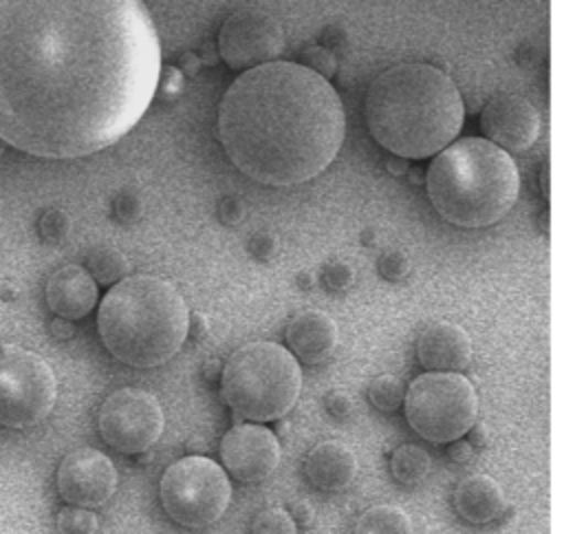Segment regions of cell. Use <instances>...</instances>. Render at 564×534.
I'll return each mask as SVG.
<instances>
[{
    "label": "cell",
    "mask_w": 564,
    "mask_h": 534,
    "mask_svg": "<svg viewBox=\"0 0 564 534\" xmlns=\"http://www.w3.org/2000/svg\"><path fill=\"white\" fill-rule=\"evenodd\" d=\"M117 490V470L97 448H77L57 466V492L68 505L99 508Z\"/></svg>",
    "instance_id": "13"
},
{
    "label": "cell",
    "mask_w": 564,
    "mask_h": 534,
    "mask_svg": "<svg viewBox=\"0 0 564 534\" xmlns=\"http://www.w3.org/2000/svg\"><path fill=\"white\" fill-rule=\"evenodd\" d=\"M70 229V218L62 210H48L40 218V234L48 243H59Z\"/></svg>",
    "instance_id": "26"
},
{
    "label": "cell",
    "mask_w": 564,
    "mask_h": 534,
    "mask_svg": "<svg viewBox=\"0 0 564 534\" xmlns=\"http://www.w3.org/2000/svg\"><path fill=\"white\" fill-rule=\"evenodd\" d=\"M117 216L121 221H134L139 216V203L134 199H121L117 203Z\"/></svg>",
    "instance_id": "34"
},
{
    "label": "cell",
    "mask_w": 564,
    "mask_h": 534,
    "mask_svg": "<svg viewBox=\"0 0 564 534\" xmlns=\"http://www.w3.org/2000/svg\"><path fill=\"white\" fill-rule=\"evenodd\" d=\"M284 338L295 360H302L306 364H322L333 355L339 331L328 313L306 309L291 318Z\"/></svg>",
    "instance_id": "17"
},
{
    "label": "cell",
    "mask_w": 564,
    "mask_h": 534,
    "mask_svg": "<svg viewBox=\"0 0 564 534\" xmlns=\"http://www.w3.org/2000/svg\"><path fill=\"white\" fill-rule=\"evenodd\" d=\"M364 115L381 148L405 159H425L456 139L465 110L456 84L441 68L410 62L375 77Z\"/></svg>",
    "instance_id": "3"
},
{
    "label": "cell",
    "mask_w": 564,
    "mask_h": 534,
    "mask_svg": "<svg viewBox=\"0 0 564 534\" xmlns=\"http://www.w3.org/2000/svg\"><path fill=\"white\" fill-rule=\"evenodd\" d=\"M187 324L189 311L178 289L148 274L115 282L97 311L104 346L132 369H154L172 360L187 338Z\"/></svg>",
    "instance_id": "4"
},
{
    "label": "cell",
    "mask_w": 564,
    "mask_h": 534,
    "mask_svg": "<svg viewBox=\"0 0 564 534\" xmlns=\"http://www.w3.org/2000/svg\"><path fill=\"white\" fill-rule=\"evenodd\" d=\"M86 271L97 285H115L128 274L126 256L112 245H95L86 254Z\"/></svg>",
    "instance_id": "22"
},
{
    "label": "cell",
    "mask_w": 564,
    "mask_h": 534,
    "mask_svg": "<svg viewBox=\"0 0 564 534\" xmlns=\"http://www.w3.org/2000/svg\"><path fill=\"white\" fill-rule=\"evenodd\" d=\"M251 534H297V525L284 508H267L253 516Z\"/></svg>",
    "instance_id": "25"
},
{
    "label": "cell",
    "mask_w": 564,
    "mask_h": 534,
    "mask_svg": "<svg viewBox=\"0 0 564 534\" xmlns=\"http://www.w3.org/2000/svg\"><path fill=\"white\" fill-rule=\"evenodd\" d=\"M165 514L189 530L209 527L231 503V483L223 466L203 455H187L165 468L159 481Z\"/></svg>",
    "instance_id": "8"
},
{
    "label": "cell",
    "mask_w": 564,
    "mask_h": 534,
    "mask_svg": "<svg viewBox=\"0 0 564 534\" xmlns=\"http://www.w3.org/2000/svg\"><path fill=\"white\" fill-rule=\"evenodd\" d=\"M454 508L471 525H487L502 516L507 503L498 481L489 474H469L454 490Z\"/></svg>",
    "instance_id": "19"
},
{
    "label": "cell",
    "mask_w": 564,
    "mask_h": 534,
    "mask_svg": "<svg viewBox=\"0 0 564 534\" xmlns=\"http://www.w3.org/2000/svg\"><path fill=\"white\" fill-rule=\"evenodd\" d=\"M471 452H474V448L469 446V441H467V439L458 437V439L449 441L447 455H449V459H452V461H456V463H465V461H469Z\"/></svg>",
    "instance_id": "33"
},
{
    "label": "cell",
    "mask_w": 564,
    "mask_h": 534,
    "mask_svg": "<svg viewBox=\"0 0 564 534\" xmlns=\"http://www.w3.org/2000/svg\"><path fill=\"white\" fill-rule=\"evenodd\" d=\"M410 263L401 252H388L379 258V274L388 280H401L408 276Z\"/></svg>",
    "instance_id": "28"
},
{
    "label": "cell",
    "mask_w": 564,
    "mask_h": 534,
    "mask_svg": "<svg viewBox=\"0 0 564 534\" xmlns=\"http://www.w3.org/2000/svg\"><path fill=\"white\" fill-rule=\"evenodd\" d=\"M55 525L59 534H95L99 527V521H97V514L88 508L66 505L57 512Z\"/></svg>",
    "instance_id": "24"
},
{
    "label": "cell",
    "mask_w": 564,
    "mask_h": 534,
    "mask_svg": "<svg viewBox=\"0 0 564 534\" xmlns=\"http://www.w3.org/2000/svg\"><path fill=\"white\" fill-rule=\"evenodd\" d=\"M304 472L315 488L324 492H339L357 477V457L346 444L326 439L308 450Z\"/></svg>",
    "instance_id": "18"
},
{
    "label": "cell",
    "mask_w": 564,
    "mask_h": 534,
    "mask_svg": "<svg viewBox=\"0 0 564 534\" xmlns=\"http://www.w3.org/2000/svg\"><path fill=\"white\" fill-rule=\"evenodd\" d=\"M430 455L416 444H403L390 455V472L403 485H416L430 474Z\"/></svg>",
    "instance_id": "21"
},
{
    "label": "cell",
    "mask_w": 564,
    "mask_h": 534,
    "mask_svg": "<svg viewBox=\"0 0 564 534\" xmlns=\"http://www.w3.org/2000/svg\"><path fill=\"white\" fill-rule=\"evenodd\" d=\"M344 128L337 90L295 62L247 68L218 106V137L231 163L275 188L324 172L341 148Z\"/></svg>",
    "instance_id": "2"
},
{
    "label": "cell",
    "mask_w": 564,
    "mask_h": 534,
    "mask_svg": "<svg viewBox=\"0 0 564 534\" xmlns=\"http://www.w3.org/2000/svg\"><path fill=\"white\" fill-rule=\"evenodd\" d=\"M352 278H355L352 269H350L346 263H339V260L326 265V267H324V276H322L324 285H326L330 291H344V289H348L350 282H352Z\"/></svg>",
    "instance_id": "27"
},
{
    "label": "cell",
    "mask_w": 564,
    "mask_h": 534,
    "mask_svg": "<svg viewBox=\"0 0 564 534\" xmlns=\"http://www.w3.org/2000/svg\"><path fill=\"white\" fill-rule=\"evenodd\" d=\"M403 395H405L403 382L390 373L377 375L368 386V399L381 413L399 410L403 406Z\"/></svg>",
    "instance_id": "23"
},
{
    "label": "cell",
    "mask_w": 564,
    "mask_h": 534,
    "mask_svg": "<svg viewBox=\"0 0 564 534\" xmlns=\"http://www.w3.org/2000/svg\"><path fill=\"white\" fill-rule=\"evenodd\" d=\"M55 397L57 380L42 355L22 346L0 351V426H37L53 410Z\"/></svg>",
    "instance_id": "9"
},
{
    "label": "cell",
    "mask_w": 564,
    "mask_h": 534,
    "mask_svg": "<svg viewBox=\"0 0 564 534\" xmlns=\"http://www.w3.org/2000/svg\"><path fill=\"white\" fill-rule=\"evenodd\" d=\"M324 408L335 419H348L352 415V399L344 391H328L324 397Z\"/></svg>",
    "instance_id": "29"
},
{
    "label": "cell",
    "mask_w": 564,
    "mask_h": 534,
    "mask_svg": "<svg viewBox=\"0 0 564 534\" xmlns=\"http://www.w3.org/2000/svg\"><path fill=\"white\" fill-rule=\"evenodd\" d=\"M280 441L264 424H236L220 439L223 466L240 483L269 479L280 466Z\"/></svg>",
    "instance_id": "12"
},
{
    "label": "cell",
    "mask_w": 564,
    "mask_h": 534,
    "mask_svg": "<svg viewBox=\"0 0 564 534\" xmlns=\"http://www.w3.org/2000/svg\"><path fill=\"white\" fill-rule=\"evenodd\" d=\"M161 84L143 0H0V139L75 159L128 135Z\"/></svg>",
    "instance_id": "1"
},
{
    "label": "cell",
    "mask_w": 564,
    "mask_h": 534,
    "mask_svg": "<svg viewBox=\"0 0 564 534\" xmlns=\"http://www.w3.org/2000/svg\"><path fill=\"white\" fill-rule=\"evenodd\" d=\"M218 380L225 404L256 424L284 417L302 391L300 362L278 342H249L236 349Z\"/></svg>",
    "instance_id": "6"
},
{
    "label": "cell",
    "mask_w": 564,
    "mask_h": 534,
    "mask_svg": "<svg viewBox=\"0 0 564 534\" xmlns=\"http://www.w3.org/2000/svg\"><path fill=\"white\" fill-rule=\"evenodd\" d=\"M53 333H55V338H70L73 335V327H70V320H64V318H57L55 322H53Z\"/></svg>",
    "instance_id": "37"
},
{
    "label": "cell",
    "mask_w": 564,
    "mask_h": 534,
    "mask_svg": "<svg viewBox=\"0 0 564 534\" xmlns=\"http://www.w3.org/2000/svg\"><path fill=\"white\" fill-rule=\"evenodd\" d=\"M302 66H306V68H311L313 73H317V75H322L324 79H328V75L335 71V62H333V57H330V53L328 51H324V49H311V51H306V55H304V64Z\"/></svg>",
    "instance_id": "30"
},
{
    "label": "cell",
    "mask_w": 564,
    "mask_h": 534,
    "mask_svg": "<svg viewBox=\"0 0 564 534\" xmlns=\"http://www.w3.org/2000/svg\"><path fill=\"white\" fill-rule=\"evenodd\" d=\"M284 49L280 24L260 11L229 15L218 33V53L231 68H253L273 62Z\"/></svg>",
    "instance_id": "11"
},
{
    "label": "cell",
    "mask_w": 564,
    "mask_h": 534,
    "mask_svg": "<svg viewBox=\"0 0 564 534\" xmlns=\"http://www.w3.org/2000/svg\"><path fill=\"white\" fill-rule=\"evenodd\" d=\"M471 448H487L489 446V428L482 421H474L471 428L465 432Z\"/></svg>",
    "instance_id": "32"
},
{
    "label": "cell",
    "mask_w": 564,
    "mask_h": 534,
    "mask_svg": "<svg viewBox=\"0 0 564 534\" xmlns=\"http://www.w3.org/2000/svg\"><path fill=\"white\" fill-rule=\"evenodd\" d=\"M286 512L291 514V519L295 521V525H300V527H308V525H313L315 510H313V505H311L306 499L293 501V503H291V508H289Z\"/></svg>",
    "instance_id": "31"
},
{
    "label": "cell",
    "mask_w": 564,
    "mask_h": 534,
    "mask_svg": "<svg viewBox=\"0 0 564 534\" xmlns=\"http://www.w3.org/2000/svg\"><path fill=\"white\" fill-rule=\"evenodd\" d=\"M207 333V318L203 313H194L189 316V324H187V335H192L194 340L205 338Z\"/></svg>",
    "instance_id": "35"
},
{
    "label": "cell",
    "mask_w": 564,
    "mask_h": 534,
    "mask_svg": "<svg viewBox=\"0 0 564 534\" xmlns=\"http://www.w3.org/2000/svg\"><path fill=\"white\" fill-rule=\"evenodd\" d=\"M352 534H414V525L397 505H372L359 514Z\"/></svg>",
    "instance_id": "20"
},
{
    "label": "cell",
    "mask_w": 564,
    "mask_h": 534,
    "mask_svg": "<svg viewBox=\"0 0 564 534\" xmlns=\"http://www.w3.org/2000/svg\"><path fill=\"white\" fill-rule=\"evenodd\" d=\"M480 130L487 141L505 152L529 150L540 135V115L535 106L513 93L491 97L480 113Z\"/></svg>",
    "instance_id": "14"
},
{
    "label": "cell",
    "mask_w": 564,
    "mask_h": 534,
    "mask_svg": "<svg viewBox=\"0 0 564 534\" xmlns=\"http://www.w3.org/2000/svg\"><path fill=\"white\" fill-rule=\"evenodd\" d=\"M165 415L159 399L134 386L110 393L97 413L101 439L126 455L148 452L163 435Z\"/></svg>",
    "instance_id": "10"
},
{
    "label": "cell",
    "mask_w": 564,
    "mask_h": 534,
    "mask_svg": "<svg viewBox=\"0 0 564 534\" xmlns=\"http://www.w3.org/2000/svg\"><path fill=\"white\" fill-rule=\"evenodd\" d=\"M416 357L425 371L460 373L471 362V340L463 327L436 320L419 333Z\"/></svg>",
    "instance_id": "15"
},
{
    "label": "cell",
    "mask_w": 564,
    "mask_h": 534,
    "mask_svg": "<svg viewBox=\"0 0 564 534\" xmlns=\"http://www.w3.org/2000/svg\"><path fill=\"white\" fill-rule=\"evenodd\" d=\"M403 410L405 421L419 437L432 444H449L476 421L478 395L460 373L427 371L405 388Z\"/></svg>",
    "instance_id": "7"
},
{
    "label": "cell",
    "mask_w": 564,
    "mask_h": 534,
    "mask_svg": "<svg viewBox=\"0 0 564 534\" xmlns=\"http://www.w3.org/2000/svg\"><path fill=\"white\" fill-rule=\"evenodd\" d=\"M48 309L64 320H82L97 305V282L79 265L55 269L44 287Z\"/></svg>",
    "instance_id": "16"
},
{
    "label": "cell",
    "mask_w": 564,
    "mask_h": 534,
    "mask_svg": "<svg viewBox=\"0 0 564 534\" xmlns=\"http://www.w3.org/2000/svg\"><path fill=\"white\" fill-rule=\"evenodd\" d=\"M425 190L441 218L476 229L498 223L518 201L520 177L509 152L487 139H458L432 159Z\"/></svg>",
    "instance_id": "5"
},
{
    "label": "cell",
    "mask_w": 564,
    "mask_h": 534,
    "mask_svg": "<svg viewBox=\"0 0 564 534\" xmlns=\"http://www.w3.org/2000/svg\"><path fill=\"white\" fill-rule=\"evenodd\" d=\"M2 150H4V141L0 139V154H2Z\"/></svg>",
    "instance_id": "39"
},
{
    "label": "cell",
    "mask_w": 564,
    "mask_h": 534,
    "mask_svg": "<svg viewBox=\"0 0 564 534\" xmlns=\"http://www.w3.org/2000/svg\"><path fill=\"white\" fill-rule=\"evenodd\" d=\"M251 249H253V254H256L258 258H269V256L273 254V249H275V243H273V238H269V236H258V238L251 243Z\"/></svg>",
    "instance_id": "36"
},
{
    "label": "cell",
    "mask_w": 564,
    "mask_h": 534,
    "mask_svg": "<svg viewBox=\"0 0 564 534\" xmlns=\"http://www.w3.org/2000/svg\"><path fill=\"white\" fill-rule=\"evenodd\" d=\"M220 371H223V364L218 360H207L203 364V377L205 380H218L220 377Z\"/></svg>",
    "instance_id": "38"
}]
</instances>
